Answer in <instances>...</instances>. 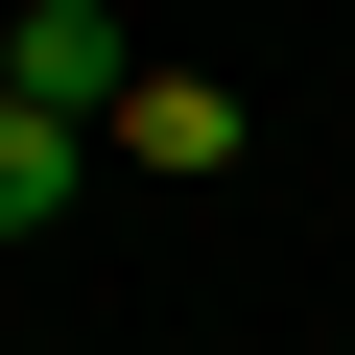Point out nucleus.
I'll return each mask as SVG.
<instances>
[{
  "mask_svg": "<svg viewBox=\"0 0 355 355\" xmlns=\"http://www.w3.org/2000/svg\"><path fill=\"white\" fill-rule=\"evenodd\" d=\"M119 95H142V48L95 24V0H24V119H71V142H95Z\"/></svg>",
  "mask_w": 355,
  "mask_h": 355,
  "instance_id": "nucleus-1",
  "label": "nucleus"
},
{
  "mask_svg": "<svg viewBox=\"0 0 355 355\" xmlns=\"http://www.w3.org/2000/svg\"><path fill=\"white\" fill-rule=\"evenodd\" d=\"M71 214V119H24V95H0V237H48Z\"/></svg>",
  "mask_w": 355,
  "mask_h": 355,
  "instance_id": "nucleus-2",
  "label": "nucleus"
},
{
  "mask_svg": "<svg viewBox=\"0 0 355 355\" xmlns=\"http://www.w3.org/2000/svg\"><path fill=\"white\" fill-rule=\"evenodd\" d=\"M119 142H142V166H214V142H237V95H190V71H142V95H119Z\"/></svg>",
  "mask_w": 355,
  "mask_h": 355,
  "instance_id": "nucleus-3",
  "label": "nucleus"
}]
</instances>
